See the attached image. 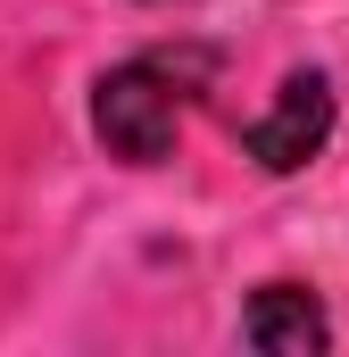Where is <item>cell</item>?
Instances as JSON below:
<instances>
[{
  "mask_svg": "<svg viewBox=\"0 0 349 357\" xmlns=\"http://www.w3.org/2000/svg\"><path fill=\"white\" fill-rule=\"evenodd\" d=\"M91 125H100V142L125 158V167H158L174 150V133H183V84H174L167 59H125V67H108L100 91H91Z\"/></svg>",
  "mask_w": 349,
  "mask_h": 357,
  "instance_id": "cell-1",
  "label": "cell"
},
{
  "mask_svg": "<svg viewBox=\"0 0 349 357\" xmlns=\"http://www.w3.org/2000/svg\"><path fill=\"white\" fill-rule=\"evenodd\" d=\"M325 142H333V84H325V75H283L274 108L242 133V150L258 158L266 175H299Z\"/></svg>",
  "mask_w": 349,
  "mask_h": 357,
  "instance_id": "cell-2",
  "label": "cell"
},
{
  "mask_svg": "<svg viewBox=\"0 0 349 357\" xmlns=\"http://www.w3.org/2000/svg\"><path fill=\"white\" fill-rule=\"evenodd\" d=\"M242 341L250 349H283V357H308L333 341V324H325V307L299 291V282H266L258 299L242 307Z\"/></svg>",
  "mask_w": 349,
  "mask_h": 357,
  "instance_id": "cell-3",
  "label": "cell"
}]
</instances>
